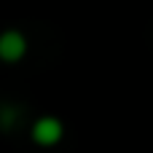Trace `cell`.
Instances as JSON below:
<instances>
[{
    "mask_svg": "<svg viewBox=\"0 0 153 153\" xmlns=\"http://www.w3.org/2000/svg\"><path fill=\"white\" fill-rule=\"evenodd\" d=\"M62 134H65V126H62V121H59L56 116H40V118L32 124V140H35L38 145H43V148L56 145V143L62 140Z\"/></svg>",
    "mask_w": 153,
    "mask_h": 153,
    "instance_id": "cell-1",
    "label": "cell"
},
{
    "mask_svg": "<svg viewBox=\"0 0 153 153\" xmlns=\"http://www.w3.org/2000/svg\"><path fill=\"white\" fill-rule=\"evenodd\" d=\"M27 54V38L19 30L0 32V59L3 62H19Z\"/></svg>",
    "mask_w": 153,
    "mask_h": 153,
    "instance_id": "cell-2",
    "label": "cell"
},
{
    "mask_svg": "<svg viewBox=\"0 0 153 153\" xmlns=\"http://www.w3.org/2000/svg\"><path fill=\"white\" fill-rule=\"evenodd\" d=\"M16 118H19V110L13 105H0V126L3 129H13Z\"/></svg>",
    "mask_w": 153,
    "mask_h": 153,
    "instance_id": "cell-3",
    "label": "cell"
}]
</instances>
